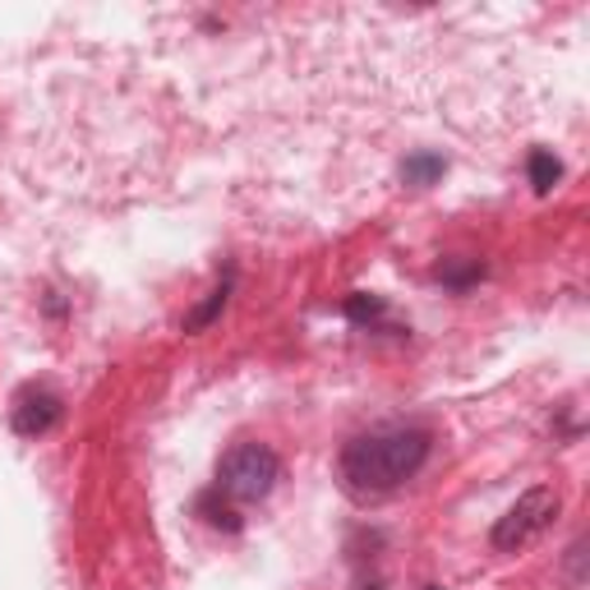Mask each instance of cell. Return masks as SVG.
Returning a JSON list of instances; mask_svg holds the SVG:
<instances>
[{
  "mask_svg": "<svg viewBox=\"0 0 590 590\" xmlns=\"http://www.w3.org/2000/svg\"><path fill=\"white\" fill-rule=\"evenodd\" d=\"M227 300H231V277H227L222 287H212V291H208V300L194 309L190 319H184V332H203V328H208V323H212V319L227 309Z\"/></svg>",
  "mask_w": 590,
  "mask_h": 590,
  "instance_id": "cell-6",
  "label": "cell"
},
{
  "mask_svg": "<svg viewBox=\"0 0 590 590\" xmlns=\"http://www.w3.org/2000/svg\"><path fill=\"white\" fill-rule=\"evenodd\" d=\"M526 176H531V190H536V194H549L553 184L563 180V162H558L549 148H536L531 162H526Z\"/></svg>",
  "mask_w": 590,
  "mask_h": 590,
  "instance_id": "cell-5",
  "label": "cell"
},
{
  "mask_svg": "<svg viewBox=\"0 0 590 590\" xmlns=\"http://www.w3.org/2000/svg\"><path fill=\"white\" fill-rule=\"evenodd\" d=\"M443 158H439V152H416V158H407V167H401V180H407V184H420V190H424V184H433V180H439L443 176Z\"/></svg>",
  "mask_w": 590,
  "mask_h": 590,
  "instance_id": "cell-7",
  "label": "cell"
},
{
  "mask_svg": "<svg viewBox=\"0 0 590 590\" xmlns=\"http://www.w3.org/2000/svg\"><path fill=\"white\" fill-rule=\"evenodd\" d=\"M282 480V457L268 443H236L217 466V493L236 503H263Z\"/></svg>",
  "mask_w": 590,
  "mask_h": 590,
  "instance_id": "cell-2",
  "label": "cell"
},
{
  "mask_svg": "<svg viewBox=\"0 0 590 590\" xmlns=\"http://www.w3.org/2000/svg\"><path fill=\"white\" fill-rule=\"evenodd\" d=\"M553 517H558V489L536 484V489H526L521 499L499 517V526H493L489 540H493V549H499V553H512L521 544H531Z\"/></svg>",
  "mask_w": 590,
  "mask_h": 590,
  "instance_id": "cell-3",
  "label": "cell"
},
{
  "mask_svg": "<svg viewBox=\"0 0 590 590\" xmlns=\"http://www.w3.org/2000/svg\"><path fill=\"white\" fill-rule=\"evenodd\" d=\"M429 433L411 424H388L374 433H360L356 443L341 452V480L351 493H392L411 476H420V466L429 461Z\"/></svg>",
  "mask_w": 590,
  "mask_h": 590,
  "instance_id": "cell-1",
  "label": "cell"
},
{
  "mask_svg": "<svg viewBox=\"0 0 590 590\" xmlns=\"http://www.w3.org/2000/svg\"><path fill=\"white\" fill-rule=\"evenodd\" d=\"M60 420V397L51 388H23L14 401V433L19 439H42L47 429H56Z\"/></svg>",
  "mask_w": 590,
  "mask_h": 590,
  "instance_id": "cell-4",
  "label": "cell"
},
{
  "mask_svg": "<svg viewBox=\"0 0 590 590\" xmlns=\"http://www.w3.org/2000/svg\"><path fill=\"white\" fill-rule=\"evenodd\" d=\"M443 287H452V291H466V287H476L480 277H484V263L480 259H471V263H443Z\"/></svg>",
  "mask_w": 590,
  "mask_h": 590,
  "instance_id": "cell-8",
  "label": "cell"
},
{
  "mask_svg": "<svg viewBox=\"0 0 590 590\" xmlns=\"http://www.w3.org/2000/svg\"><path fill=\"white\" fill-rule=\"evenodd\" d=\"M341 309H347L351 323H374V319L383 314V300H379V296H351Z\"/></svg>",
  "mask_w": 590,
  "mask_h": 590,
  "instance_id": "cell-9",
  "label": "cell"
}]
</instances>
